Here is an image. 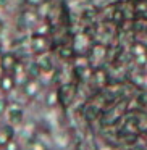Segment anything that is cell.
<instances>
[{
  "label": "cell",
  "instance_id": "8",
  "mask_svg": "<svg viewBox=\"0 0 147 150\" xmlns=\"http://www.w3.org/2000/svg\"><path fill=\"white\" fill-rule=\"evenodd\" d=\"M5 110V102H0V113Z\"/></svg>",
  "mask_w": 147,
  "mask_h": 150
},
{
  "label": "cell",
  "instance_id": "1",
  "mask_svg": "<svg viewBox=\"0 0 147 150\" xmlns=\"http://www.w3.org/2000/svg\"><path fill=\"white\" fill-rule=\"evenodd\" d=\"M11 136H13L11 127H4V129H0V147L7 145V144L11 140Z\"/></svg>",
  "mask_w": 147,
  "mask_h": 150
},
{
  "label": "cell",
  "instance_id": "5",
  "mask_svg": "<svg viewBox=\"0 0 147 150\" xmlns=\"http://www.w3.org/2000/svg\"><path fill=\"white\" fill-rule=\"evenodd\" d=\"M47 103L49 105H53V103H57V94H49V98H47Z\"/></svg>",
  "mask_w": 147,
  "mask_h": 150
},
{
  "label": "cell",
  "instance_id": "2",
  "mask_svg": "<svg viewBox=\"0 0 147 150\" xmlns=\"http://www.w3.org/2000/svg\"><path fill=\"white\" fill-rule=\"evenodd\" d=\"M0 87L4 89V91H10L13 87V79L10 76H4V78H0Z\"/></svg>",
  "mask_w": 147,
  "mask_h": 150
},
{
  "label": "cell",
  "instance_id": "4",
  "mask_svg": "<svg viewBox=\"0 0 147 150\" xmlns=\"http://www.w3.org/2000/svg\"><path fill=\"white\" fill-rule=\"evenodd\" d=\"M13 63H15V58L11 55H5L4 60H2V66H4L5 69H10L13 68Z\"/></svg>",
  "mask_w": 147,
  "mask_h": 150
},
{
  "label": "cell",
  "instance_id": "6",
  "mask_svg": "<svg viewBox=\"0 0 147 150\" xmlns=\"http://www.w3.org/2000/svg\"><path fill=\"white\" fill-rule=\"evenodd\" d=\"M5 149H7V150H18V145L13 142V140H10V142L5 145Z\"/></svg>",
  "mask_w": 147,
  "mask_h": 150
},
{
  "label": "cell",
  "instance_id": "7",
  "mask_svg": "<svg viewBox=\"0 0 147 150\" xmlns=\"http://www.w3.org/2000/svg\"><path fill=\"white\" fill-rule=\"evenodd\" d=\"M33 150H47V149H45V145H44V144L36 142V144L33 145Z\"/></svg>",
  "mask_w": 147,
  "mask_h": 150
},
{
  "label": "cell",
  "instance_id": "3",
  "mask_svg": "<svg viewBox=\"0 0 147 150\" xmlns=\"http://www.w3.org/2000/svg\"><path fill=\"white\" fill-rule=\"evenodd\" d=\"M21 118H23V116H21V110L18 107L15 108V110L10 111V121H11V123H20Z\"/></svg>",
  "mask_w": 147,
  "mask_h": 150
}]
</instances>
